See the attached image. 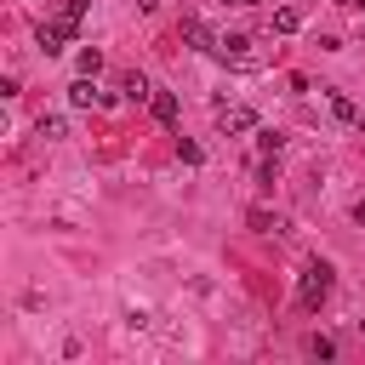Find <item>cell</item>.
I'll return each mask as SVG.
<instances>
[{"label":"cell","mask_w":365,"mask_h":365,"mask_svg":"<svg viewBox=\"0 0 365 365\" xmlns=\"http://www.w3.org/2000/svg\"><path fill=\"white\" fill-rule=\"evenodd\" d=\"M331 285H336V274H331V262H302V279H297V302L302 308H319L325 297H331Z\"/></svg>","instance_id":"cell-1"},{"label":"cell","mask_w":365,"mask_h":365,"mask_svg":"<svg viewBox=\"0 0 365 365\" xmlns=\"http://www.w3.org/2000/svg\"><path fill=\"white\" fill-rule=\"evenodd\" d=\"M217 57L234 63V68H257V63H262V57L251 51V34H222V40H217Z\"/></svg>","instance_id":"cell-2"},{"label":"cell","mask_w":365,"mask_h":365,"mask_svg":"<svg viewBox=\"0 0 365 365\" xmlns=\"http://www.w3.org/2000/svg\"><path fill=\"white\" fill-rule=\"evenodd\" d=\"M217 131H222V137H245V131H257V114H251L245 103H222V108H217Z\"/></svg>","instance_id":"cell-3"},{"label":"cell","mask_w":365,"mask_h":365,"mask_svg":"<svg viewBox=\"0 0 365 365\" xmlns=\"http://www.w3.org/2000/svg\"><path fill=\"white\" fill-rule=\"evenodd\" d=\"M68 103H74V108H114V97H108L91 74H80V80L68 86Z\"/></svg>","instance_id":"cell-4"},{"label":"cell","mask_w":365,"mask_h":365,"mask_svg":"<svg viewBox=\"0 0 365 365\" xmlns=\"http://www.w3.org/2000/svg\"><path fill=\"white\" fill-rule=\"evenodd\" d=\"M68 40H74V23H63V17H57V23H40V29H34V46H40L46 57H57V51H63Z\"/></svg>","instance_id":"cell-5"},{"label":"cell","mask_w":365,"mask_h":365,"mask_svg":"<svg viewBox=\"0 0 365 365\" xmlns=\"http://www.w3.org/2000/svg\"><path fill=\"white\" fill-rule=\"evenodd\" d=\"M182 40H188L194 51H217V34H211L200 17H182Z\"/></svg>","instance_id":"cell-6"},{"label":"cell","mask_w":365,"mask_h":365,"mask_svg":"<svg viewBox=\"0 0 365 365\" xmlns=\"http://www.w3.org/2000/svg\"><path fill=\"white\" fill-rule=\"evenodd\" d=\"M148 108H154V120H160V125H177V114H182L177 91H154V97H148Z\"/></svg>","instance_id":"cell-7"},{"label":"cell","mask_w":365,"mask_h":365,"mask_svg":"<svg viewBox=\"0 0 365 365\" xmlns=\"http://www.w3.org/2000/svg\"><path fill=\"white\" fill-rule=\"evenodd\" d=\"M245 222H251V234H285V217H279V211H262V205H257Z\"/></svg>","instance_id":"cell-8"},{"label":"cell","mask_w":365,"mask_h":365,"mask_svg":"<svg viewBox=\"0 0 365 365\" xmlns=\"http://www.w3.org/2000/svg\"><path fill=\"white\" fill-rule=\"evenodd\" d=\"M120 91H125L131 103H148V97H154V86H148V74H137V68H131V74L120 80Z\"/></svg>","instance_id":"cell-9"},{"label":"cell","mask_w":365,"mask_h":365,"mask_svg":"<svg viewBox=\"0 0 365 365\" xmlns=\"http://www.w3.org/2000/svg\"><path fill=\"white\" fill-rule=\"evenodd\" d=\"M34 131H40L46 143H63V137H68V120H63V114H40V120H34Z\"/></svg>","instance_id":"cell-10"},{"label":"cell","mask_w":365,"mask_h":365,"mask_svg":"<svg viewBox=\"0 0 365 365\" xmlns=\"http://www.w3.org/2000/svg\"><path fill=\"white\" fill-rule=\"evenodd\" d=\"M331 114H336L342 125H359V108H354V97H342V91H331Z\"/></svg>","instance_id":"cell-11"},{"label":"cell","mask_w":365,"mask_h":365,"mask_svg":"<svg viewBox=\"0 0 365 365\" xmlns=\"http://www.w3.org/2000/svg\"><path fill=\"white\" fill-rule=\"evenodd\" d=\"M86 11H91V0H57V17H63V23H74V29H80V17H86Z\"/></svg>","instance_id":"cell-12"},{"label":"cell","mask_w":365,"mask_h":365,"mask_svg":"<svg viewBox=\"0 0 365 365\" xmlns=\"http://www.w3.org/2000/svg\"><path fill=\"white\" fill-rule=\"evenodd\" d=\"M297 29H302V11H291V6L274 11V34H297Z\"/></svg>","instance_id":"cell-13"},{"label":"cell","mask_w":365,"mask_h":365,"mask_svg":"<svg viewBox=\"0 0 365 365\" xmlns=\"http://www.w3.org/2000/svg\"><path fill=\"white\" fill-rule=\"evenodd\" d=\"M251 137H257V148H262V154H279V148H285V137H279V131H262V125H257Z\"/></svg>","instance_id":"cell-14"},{"label":"cell","mask_w":365,"mask_h":365,"mask_svg":"<svg viewBox=\"0 0 365 365\" xmlns=\"http://www.w3.org/2000/svg\"><path fill=\"white\" fill-rule=\"evenodd\" d=\"M257 182H262V188H274V182H279V154H268V160L257 165Z\"/></svg>","instance_id":"cell-15"},{"label":"cell","mask_w":365,"mask_h":365,"mask_svg":"<svg viewBox=\"0 0 365 365\" xmlns=\"http://www.w3.org/2000/svg\"><path fill=\"white\" fill-rule=\"evenodd\" d=\"M97 68H103V51L86 46V51H80V74H97Z\"/></svg>","instance_id":"cell-16"},{"label":"cell","mask_w":365,"mask_h":365,"mask_svg":"<svg viewBox=\"0 0 365 365\" xmlns=\"http://www.w3.org/2000/svg\"><path fill=\"white\" fill-rule=\"evenodd\" d=\"M177 160H182V165H200L205 148H200V143H177Z\"/></svg>","instance_id":"cell-17"},{"label":"cell","mask_w":365,"mask_h":365,"mask_svg":"<svg viewBox=\"0 0 365 365\" xmlns=\"http://www.w3.org/2000/svg\"><path fill=\"white\" fill-rule=\"evenodd\" d=\"M308 354H319V359H336V342H331V336H314V342H308Z\"/></svg>","instance_id":"cell-18"},{"label":"cell","mask_w":365,"mask_h":365,"mask_svg":"<svg viewBox=\"0 0 365 365\" xmlns=\"http://www.w3.org/2000/svg\"><path fill=\"white\" fill-rule=\"evenodd\" d=\"M354 222H359V228H365V194H359V200H354Z\"/></svg>","instance_id":"cell-19"},{"label":"cell","mask_w":365,"mask_h":365,"mask_svg":"<svg viewBox=\"0 0 365 365\" xmlns=\"http://www.w3.org/2000/svg\"><path fill=\"white\" fill-rule=\"evenodd\" d=\"M228 6H257V0H228Z\"/></svg>","instance_id":"cell-20"},{"label":"cell","mask_w":365,"mask_h":365,"mask_svg":"<svg viewBox=\"0 0 365 365\" xmlns=\"http://www.w3.org/2000/svg\"><path fill=\"white\" fill-rule=\"evenodd\" d=\"M336 6H354V0H336Z\"/></svg>","instance_id":"cell-21"},{"label":"cell","mask_w":365,"mask_h":365,"mask_svg":"<svg viewBox=\"0 0 365 365\" xmlns=\"http://www.w3.org/2000/svg\"><path fill=\"white\" fill-rule=\"evenodd\" d=\"M354 6H359V11H365V0H354Z\"/></svg>","instance_id":"cell-22"}]
</instances>
